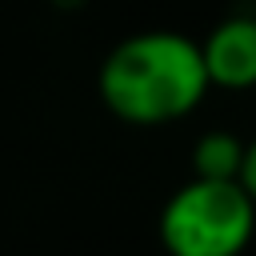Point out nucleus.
Segmentation results:
<instances>
[{
    "mask_svg": "<svg viewBox=\"0 0 256 256\" xmlns=\"http://www.w3.org/2000/svg\"><path fill=\"white\" fill-rule=\"evenodd\" d=\"M96 88L116 120L156 128L184 120L212 84L200 60V44L184 32L156 28L120 40L104 56Z\"/></svg>",
    "mask_w": 256,
    "mask_h": 256,
    "instance_id": "nucleus-1",
    "label": "nucleus"
},
{
    "mask_svg": "<svg viewBox=\"0 0 256 256\" xmlns=\"http://www.w3.org/2000/svg\"><path fill=\"white\" fill-rule=\"evenodd\" d=\"M156 228L168 256H240L256 232V204L236 180L192 176L168 196Z\"/></svg>",
    "mask_w": 256,
    "mask_h": 256,
    "instance_id": "nucleus-2",
    "label": "nucleus"
},
{
    "mask_svg": "<svg viewBox=\"0 0 256 256\" xmlns=\"http://www.w3.org/2000/svg\"><path fill=\"white\" fill-rule=\"evenodd\" d=\"M200 60L212 88H228V92L256 88V16L220 20L200 44Z\"/></svg>",
    "mask_w": 256,
    "mask_h": 256,
    "instance_id": "nucleus-3",
    "label": "nucleus"
},
{
    "mask_svg": "<svg viewBox=\"0 0 256 256\" xmlns=\"http://www.w3.org/2000/svg\"><path fill=\"white\" fill-rule=\"evenodd\" d=\"M244 160V140L232 132H204L192 148V172L200 180H236Z\"/></svg>",
    "mask_w": 256,
    "mask_h": 256,
    "instance_id": "nucleus-4",
    "label": "nucleus"
},
{
    "mask_svg": "<svg viewBox=\"0 0 256 256\" xmlns=\"http://www.w3.org/2000/svg\"><path fill=\"white\" fill-rule=\"evenodd\" d=\"M236 184L248 192V200L256 204V140L244 144V160H240V172H236Z\"/></svg>",
    "mask_w": 256,
    "mask_h": 256,
    "instance_id": "nucleus-5",
    "label": "nucleus"
},
{
    "mask_svg": "<svg viewBox=\"0 0 256 256\" xmlns=\"http://www.w3.org/2000/svg\"><path fill=\"white\" fill-rule=\"evenodd\" d=\"M48 4H52V8H80L84 0H48Z\"/></svg>",
    "mask_w": 256,
    "mask_h": 256,
    "instance_id": "nucleus-6",
    "label": "nucleus"
}]
</instances>
